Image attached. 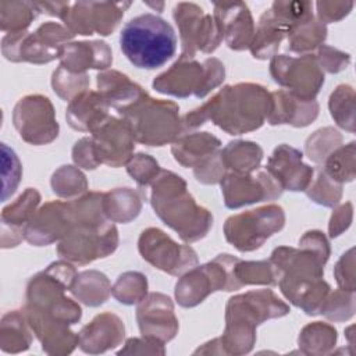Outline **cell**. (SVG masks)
I'll return each mask as SVG.
<instances>
[{
    "label": "cell",
    "mask_w": 356,
    "mask_h": 356,
    "mask_svg": "<svg viewBox=\"0 0 356 356\" xmlns=\"http://www.w3.org/2000/svg\"><path fill=\"white\" fill-rule=\"evenodd\" d=\"M273 106L271 92L257 83H236L220 89L203 106L182 118V129H193L213 121L229 135H242L260 128Z\"/></svg>",
    "instance_id": "6da1fadb"
},
{
    "label": "cell",
    "mask_w": 356,
    "mask_h": 356,
    "mask_svg": "<svg viewBox=\"0 0 356 356\" xmlns=\"http://www.w3.org/2000/svg\"><path fill=\"white\" fill-rule=\"evenodd\" d=\"M150 203L159 218L185 242L202 239L213 225L209 210L195 202L186 182L171 171L161 170L152 182Z\"/></svg>",
    "instance_id": "7a4b0ae2"
},
{
    "label": "cell",
    "mask_w": 356,
    "mask_h": 356,
    "mask_svg": "<svg viewBox=\"0 0 356 356\" xmlns=\"http://www.w3.org/2000/svg\"><path fill=\"white\" fill-rule=\"evenodd\" d=\"M289 313L284 303L270 289L250 291L232 296L227 303L225 331L220 338L225 353H248L256 341V327L275 317Z\"/></svg>",
    "instance_id": "3957f363"
},
{
    "label": "cell",
    "mask_w": 356,
    "mask_h": 356,
    "mask_svg": "<svg viewBox=\"0 0 356 356\" xmlns=\"http://www.w3.org/2000/svg\"><path fill=\"white\" fill-rule=\"evenodd\" d=\"M120 47L135 67L156 70L175 54L177 35L165 19L146 13L124 25Z\"/></svg>",
    "instance_id": "277c9868"
},
{
    "label": "cell",
    "mask_w": 356,
    "mask_h": 356,
    "mask_svg": "<svg viewBox=\"0 0 356 356\" xmlns=\"http://www.w3.org/2000/svg\"><path fill=\"white\" fill-rule=\"evenodd\" d=\"M76 277L75 268L65 261L51 263L44 271L32 277L26 286V307L47 317L74 324L81 318V307L64 296Z\"/></svg>",
    "instance_id": "5b68a950"
},
{
    "label": "cell",
    "mask_w": 356,
    "mask_h": 356,
    "mask_svg": "<svg viewBox=\"0 0 356 356\" xmlns=\"http://www.w3.org/2000/svg\"><path fill=\"white\" fill-rule=\"evenodd\" d=\"M118 114L128 124L135 140L147 146H163L174 142L182 131L178 104L153 99L147 92Z\"/></svg>",
    "instance_id": "8992f818"
},
{
    "label": "cell",
    "mask_w": 356,
    "mask_h": 356,
    "mask_svg": "<svg viewBox=\"0 0 356 356\" xmlns=\"http://www.w3.org/2000/svg\"><path fill=\"white\" fill-rule=\"evenodd\" d=\"M225 76L224 64L214 57L206 58L203 63L193 58L179 57L167 71L153 81V88L165 95L177 97H204L217 88Z\"/></svg>",
    "instance_id": "52a82bcc"
},
{
    "label": "cell",
    "mask_w": 356,
    "mask_h": 356,
    "mask_svg": "<svg viewBox=\"0 0 356 356\" xmlns=\"http://www.w3.org/2000/svg\"><path fill=\"white\" fill-rule=\"evenodd\" d=\"M74 33L58 22H44L33 32L6 33L1 39V53L10 61L44 64L60 58L63 47Z\"/></svg>",
    "instance_id": "ba28073f"
},
{
    "label": "cell",
    "mask_w": 356,
    "mask_h": 356,
    "mask_svg": "<svg viewBox=\"0 0 356 356\" xmlns=\"http://www.w3.org/2000/svg\"><path fill=\"white\" fill-rule=\"evenodd\" d=\"M117 245L118 231L108 220H75L71 229L60 241L57 253L68 261L88 264L108 256L117 249Z\"/></svg>",
    "instance_id": "9c48e42d"
},
{
    "label": "cell",
    "mask_w": 356,
    "mask_h": 356,
    "mask_svg": "<svg viewBox=\"0 0 356 356\" xmlns=\"http://www.w3.org/2000/svg\"><path fill=\"white\" fill-rule=\"evenodd\" d=\"M236 257L218 254L211 261L186 271L175 285V299L184 307H193L216 291H236L234 264Z\"/></svg>",
    "instance_id": "30bf717a"
},
{
    "label": "cell",
    "mask_w": 356,
    "mask_h": 356,
    "mask_svg": "<svg viewBox=\"0 0 356 356\" xmlns=\"http://www.w3.org/2000/svg\"><path fill=\"white\" fill-rule=\"evenodd\" d=\"M285 214L281 206L267 204L231 216L224 224L225 239L241 252L259 249L267 238L282 229Z\"/></svg>",
    "instance_id": "8fae6325"
},
{
    "label": "cell",
    "mask_w": 356,
    "mask_h": 356,
    "mask_svg": "<svg viewBox=\"0 0 356 356\" xmlns=\"http://www.w3.org/2000/svg\"><path fill=\"white\" fill-rule=\"evenodd\" d=\"M174 19L179 28L181 57L193 58L197 51L211 53L224 39L213 15L193 3H178L174 7Z\"/></svg>",
    "instance_id": "7c38bea8"
},
{
    "label": "cell",
    "mask_w": 356,
    "mask_h": 356,
    "mask_svg": "<svg viewBox=\"0 0 356 356\" xmlns=\"http://www.w3.org/2000/svg\"><path fill=\"white\" fill-rule=\"evenodd\" d=\"M270 74L277 83L302 99H314L324 83V72L312 54L300 57L274 54Z\"/></svg>",
    "instance_id": "4fadbf2b"
},
{
    "label": "cell",
    "mask_w": 356,
    "mask_h": 356,
    "mask_svg": "<svg viewBox=\"0 0 356 356\" xmlns=\"http://www.w3.org/2000/svg\"><path fill=\"white\" fill-rule=\"evenodd\" d=\"M13 122L19 136L31 145H46L58 135V124L51 102L42 95H28L18 100Z\"/></svg>",
    "instance_id": "5bb4252c"
},
{
    "label": "cell",
    "mask_w": 356,
    "mask_h": 356,
    "mask_svg": "<svg viewBox=\"0 0 356 356\" xmlns=\"http://www.w3.org/2000/svg\"><path fill=\"white\" fill-rule=\"evenodd\" d=\"M138 248L146 261L171 275L185 274L197 264L196 252L191 246L178 245L159 228L145 229Z\"/></svg>",
    "instance_id": "9a60e30c"
},
{
    "label": "cell",
    "mask_w": 356,
    "mask_h": 356,
    "mask_svg": "<svg viewBox=\"0 0 356 356\" xmlns=\"http://www.w3.org/2000/svg\"><path fill=\"white\" fill-rule=\"evenodd\" d=\"M131 6L128 1L122 3H95V1H79L70 3L68 10L63 17V22L74 35H95L102 36L110 35L124 11Z\"/></svg>",
    "instance_id": "2e32d148"
},
{
    "label": "cell",
    "mask_w": 356,
    "mask_h": 356,
    "mask_svg": "<svg viewBox=\"0 0 356 356\" xmlns=\"http://www.w3.org/2000/svg\"><path fill=\"white\" fill-rule=\"evenodd\" d=\"M220 184L224 203L228 209H238L261 200H274L284 191L267 170L259 171L256 175L228 172Z\"/></svg>",
    "instance_id": "e0dca14e"
},
{
    "label": "cell",
    "mask_w": 356,
    "mask_h": 356,
    "mask_svg": "<svg viewBox=\"0 0 356 356\" xmlns=\"http://www.w3.org/2000/svg\"><path fill=\"white\" fill-rule=\"evenodd\" d=\"M71 202H47L35 211L24 229L25 239L36 246L61 241L74 225Z\"/></svg>",
    "instance_id": "ac0fdd59"
},
{
    "label": "cell",
    "mask_w": 356,
    "mask_h": 356,
    "mask_svg": "<svg viewBox=\"0 0 356 356\" xmlns=\"http://www.w3.org/2000/svg\"><path fill=\"white\" fill-rule=\"evenodd\" d=\"M92 143L100 164L120 167L127 164L132 157L135 138L122 118L108 115V118L92 132Z\"/></svg>",
    "instance_id": "d6986e66"
},
{
    "label": "cell",
    "mask_w": 356,
    "mask_h": 356,
    "mask_svg": "<svg viewBox=\"0 0 356 356\" xmlns=\"http://www.w3.org/2000/svg\"><path fill=\"white\" fill-rule=\"evenodd\" d=\"M136 318L143 337L168 342L178 331V320L174 314V306L168 296L153 292L147 295L138 306Z\"/></svg>",
    "instance_id": "ffe728a7"
},
{
    "label": "cell",
    "mask_w": 356,
    "mask_h": 356,
    "mask_svg": "<svg viewBox=\"0 0 356 356\" xmlns=\"http://www.w3.org/2000/svg\"><path fill=\"white\" fill-rule=\"evenodd\" d=\"M302 156L300 150L282 143L274 149L266 170L282 189L306 191L313 181L314 170L302 161Z\"/></svg>",
    "instance_id": "44dd1931"
},
{
    "label": "cell",
    "mask_w": 356,
    "mask_h": 356,
    "mask_svg": "<svg viewBox=\"0 0 356 356\" xmlns=\"http://www.w3.org/2000/svg\"><path fill=\"white\" fill-rule=\"evenodd\" d=\"M213 17L229 49L245 50L250 47L254 24L245 3H216Z\"/></svg>",
    "instance_id": "7402d4cb"
},
{
    "label": "cell",
    "mask_w": 356,
    "mask_h": 356,
    "mask_svg": "<svg viewBox=\"0 0 356 356\" xmlns=\"http://www.w3.org/2000/svg\"><path fill=\"white\" fill-rule=\"evenodd\" d=\"M40 202V195L35 188H28L17 200L6 206L1 211V248L17 246L25 239L24 229Z\"/></svg>",
    "instance_id": "603a6c76"
},
{
    "label": "cell",
    "mask_w": 356,
    "mask_h": 356,
    "mask_svg": "<svg viewBox=\"0 0 356 356\" xmlns=\"http://www.w3.org/2000/svg\"><path fill=\"white\" fill-rule=\"evenodd\" d=\"M273 106L267 117L271 125L289 124L292 127H306L316 120L318 104L314 99H302L289 90L271 92Z\"/></svg>",
    "instance_id": "cb8c5ba5"
},
{
    "label": "cell",
    "mask_w": 356,
    "mask_h": 356,
    "mask_svg": "<svg viewBox=\"0 0 356 356\" xmlns=\"http://www.w3.org/2000/svg\"><path fill=\"white\" fill-rule=\"evenodd\" d=\"M124 338V324L113 313L96 316L78 334V345L86 353H102L121 343Z\"/></svg>",
    "instance_id": "d4e9b609"
},
{
    "label": "cell",
    "mask_w": 356,
    "mask_h": 356,
    "mask_svg": "<svg viewBox=\"0 0 356 356\" xmlns=\"http://www.w3.org/2000/svg\"><path fill=\"white\" fill-rule=\"evenodd\" d=\"M65 70L74 74H85L88 68L106 70L111 65L113 56L107 43L102 40L68 42L60 56Z\"/></svg>",
    "instance_id": "484cf974"
},
{
    "label": "cell",
    "mask_w": 356,
    "mask_h": 356,
    "mask_svg": "<svg viewBox=\"0 0 356 356\" xmlns=\"http://www.w3.org/2000/svg\"><path fill=\"white\" fill-rule=\"evenodd\" d=\"M108 104L99 92L85 90L75 96L67 108L68 124L81 132H93L108 118Z\"/></svg>",
    "instance_id": "4316f807"
},
{
    "label": "cell",
    "mask_w": 356,
    "mask_h": 356,
    "mask_svg": "<svg viewBox=\"0 0 356 356\" xmlns=\"http://www.w3.org/2000/svg\"><path fill=\"white\" fill-rule=\"evenodd\" d=\"M97 89L108 107H114L118 113L134 104L145 93L138 83L114 70L97 74Z\"/></svg>",
    "instance_id": "83f0119b"
},
{
    "label": "cell",
    "mask_w": 356,
    "mask_h": 356,
    "mask_svg": "<svg viewBox=\"0 0 356 356\" xmlns=\"http://www.w3.org/2000/svg\"><path fill=\"white\" fill-rule=\"evenodd\" d=\"M221 142L209 132H193L178 136L172 142V156L184 167H197L218 152Z\"/></svg>",
    "instance_id": "f1b7e54d"
},
{
    "label": "cell",
    "mask_w": 356,
    "mask_h": 356,
    "mask_svg": "<svg viewBox=\"0 0 356 356\" xmlns=\"http://www.w3.org/2000/svg\"><path fill=\"white\" fill-rule=\"evenodd\" d=\"M286 33L288 26L275 18L270 10H266L259 19L257 29L254 31V36L249 47L253 57L264 60L274 56Z\"/></svg>",
    "instance_id": "f546056e"
},
{
    "label": "cell",
    "mask_w": 356,
    "mask_h": 356,
    "mask_svg": "<svg viewBox=\"0 0 356 356\" xmlns=\"http://www.w3.org/2000/svg\"><path fill=\"white\" fill-rule=\"evenodd\" d=\"M140 207V195L131 188H117L103 193V211L108 221L128 222L139 214Z\"/></svg>",
    "instance_id": "4dcf8cb0"
},
{
    "label": "cell",
    "mask_w": 356,
    "mask_h": 356,
    "mask_svg": "<svg viewBox=\"0 0 356 356\" xmlns=\"http://www.w3.org/2000/svg\"><path fill=\"white\" fill-rule=\"evenodd\" d=\"M221 159L227 170L236 174H250L259 168L263 159L261 147L254 142H229L221 152Z\"/></svg>",
    "instance_id": "1f68e13d"
},
{
    "label": "cell",
    "mask_w": 356,
    "mask_h": 356,
    "mask_svg": "<svg viewBox=\"0 0 356 356\" xmlns=\"http://www.w3.org/2000/svg\"><path fill=\"white\" fill-rule=\"evenodd\" d=\"M31 327L24 312L13 310L3 316L0 324V346L3 352L18 353L31 345Z\"/></svg>",
    "instance_id": "d6a6232c"
},
{
    "label": "cell",
    "mask_w": 356,
    "mask_h": 356,
    "mask_svg": "<svg viewBox=\"0 0 356 356\" xmlns=\"http://www.w3.org/2000/svg\"><path fill=\"white\" fill-rule=\"evenodd\" d=\"M70 291L78 300L95 307L107 300L111 292V285L103 273L89 270L76 274Z\"/></svg>",
    "instance_id": "836d02e7"
},
{
    "label": "cell",
    "mask_w": 356,
    "mask_h": 356,
    "mask_svg": "<svg viewBox=\"0 0 356 356\" xmlns=\"http://www.w3.org/2000/svg\"><path fill=\"white\" fill-rule=\"evenodd\" d=\"M288 49L295 53H306L323 44L327 29L313 15L288 29Z\"/></svg>",
    "instance_id": "e575fe53"
},
{
    "label": "cell",
    "mask_w": 356,
    "mask_h": 356,
    "mask_svg": "<svg viewBox=\"0 0 356 356\" xmlns=\"http://www.w3.org/2000/svg\"><path fill=\"white\" fill-rule=\"evenodd\" d=\"M38 10L32 1H0V26L4 33L25 32Z\"/></svg>",
    "instance_id": "d590c367"
},
{
    "label": "cell",
    "mask_w": 356,
    "mask_h": 356,
    "mask_svg": "<svg viewBox=\"0 0 356 356\" xmlns=\"http://www.w3.org/2000/svg\"><path fill=\"white\" fill-rule=\"evenodd\" d=\"M234 278L238 288L245 285H274L275 273L270 261H243L236 259L234 264Z\"/></svg>",
    "instance_id": "8d00e7d4"
},
{
    "label": "cell",
    "mask_w": 356,
    "mask_h": 356,
    "mask_svg": "<svg viewBox=\"0 0 356 356\" xmlns=\"http://www.w3.org/2000/svg\"><path fill=\"white\" fill-rule=\"evenodd\" d=\"M147 280L138 271H128L118 277L111 288L113 296L124 305H136L146 298Z\"/></svg>",
    "instance_id": "74e56055"
},
{
    "label": "cell",
    "mask_w": 356,
    "mask_h": 356,
    "mask_svg": "<svg viewBox=\"0 0 356 356\" xmlns=\"http://www.w3.org/2000/svg\"><path fill=\"white\" fill-rule=\"evenodd\" d=\"M355 142H350L346 147L334 149L324 160V172L332 181L342 184L345 181H352L355 177L353 171V156H355Z\"/></svg>",
    "instance_id": "f35d334b"
},
{
    "label": "cell",
    "mask_w": 356,
    "mask_h": 356,
    "mask_svg": "<svg viewBox=\"0 0 356 356\" xmlns=\"http://www.w3.org/2000/svg\"><path fill=\"white\" fill-rule=\"evenodd\" d=\"M337 341V331L320 321L306 325L299 335V346L305 353H324Z\"/></svg>",
    "instance_id": "ab89813d"
},
{
    "label": "cell",
    "mask_w": 356,
    "mask_h": 356,
    "mask_svg": "<svg viewBox=\"0 0 356 356\" xmlns=\"http://www.w3.org/2000/svg\"><path fill=\"white\" fill-rule=\"evenodd\" d=\"M51 188L60 197H74L88 189L85 175L72 165H63L51 177Z\"/></svg>",
    "instance_id": "60d3db41"
},
{
    "label": "cell",
    "mask_w": 356,
    "mask_h": 356,
    "mask_svg": "<svg viewBox=\"0 0 356 356\" xmlns=\"http://www.w3.org/2000/svg\"><path fill=\"white\" fill-rule=\"evenodd\" d=\"M53 90L64 100H72L79 93L88 90L89 78L86 74H74L60 65L51 78Z\"/></svg>",
    "instance_id": "b9f144b4"
},
{
    "label": "cell",
    "mask_w": 356,
    "mask_h": 356,
    "mask_svg": "<svg viewBox=\"0 0 356 356\" xmlns=\"http://www.w3.org/2000/svg\"><path fill=\"white\" fill-rule=\"evenodd\" d=\"M342 138L332 128H324L316 131L307 140L305 146V152L310 160L314 163H324L325 157L338 147Z\"/></svg>",
    "instance_id": "7bdbcfd3"
},
{
    "label": "cell",
    "mask_w": 356,
    "mask_h": 356,
    "mask_svg": "<svg viewBox=\"0 0 356 356\" xmlns=\"http://www.w3.org/2000/svg\"><path fill=\"white\" fill-rule=\"evenodd\" d=\"M22 167L17 153L8 147L6 143H1V177H3V191L1 200L6 202L18 188L21 181Z\"/></svg>",
    "instance_id": "ee69618b"
},
{
    "label": "cell",
    "mask_w": 356,
    "mask_h": 356,
    "mask_svg": "<svg viewBox=\"0 0 356 356\" xmlns=\"http://www.w3.org/2000/svg\"><path fill=\"white\" fill-rule=\"evenodd\" d=\"M306 193L313 202L331 207L339 202L342 191L341 184L327 177L323 170H318L316 181H312V184L306 189Z\"/></svg>",
    "instance_id": "f6af8a7d"
},
{
    "label": "cell",
    "mask_w": 356,
    "mask_h": 356,
    "mask_svg": "<svg viewBox=\"0 0 356 356\" xmlns=\"http://www.w3.org/2000/svg\"><path fill=\"white\" fill-rule=\"evenodd\" d=\"M353 100V89L348 85H339L330 96V111L332 118L337 121L338 125L348 131H353V124L346 118L345 113L350 118H353V103L348 104Z\"/></svg>",
    "instance_id": "bcb514c9"
},
{
    "label": "cell",
    "mask_w": 356,
    "mask_h": 356,
    "mask_svg": "<svg viewBox=\"0 0 356 356\" xmlns=\"http://www.w3.org/2000/svg\"><path fill=\"white\" fill-rule=\"evenodd\" d=\"M127 171L140 186H147L156 179L161 170L153 157L145 153H138L127 163Z\"/></svg>",
    "instance_id": "7dc6e473"
},
{
    "label": "cell",
    "mask_w": 356,
    "mask_h": 356,
    "mask_svg": "<svg viewBox=\"0 0 356 356\" xmlns=\"http://www.w3.org/2000/svg\"><path fill=\"white\" fill-rule=\"evenodd\" d=\"M348 312L350 316L353 314V291L346 293L345 289L335 291L330 298L325 299L321 313L325 314L330 320H345L349 316L345 313Z\"/></svg>",
    "instance_id": "c3c4849f"
},
{
    "label": "cell",
    "mask_w": 356,
    "mask_h": 356,
    "mask_svg": "<svg viewBox=\"0 0 356 356\" xmlns=\"http://www.w3.org/2000/svg\"><path fill=\"white\" fill-rule=\"evenodd\" d=\"M225 165L222 163L220 152L214 153L209 159H206L203 163H200L197 167H195L193 174L199 182L203 184H217L222 179L225 175Z\"/></svg>",
    "instance_id": "681fc988"
},
{
    "label": "cell",
    "mask_w": 356,
    "mask_h": 356,
    "mask_svg": "<svg viewBox=\"0 0 356 356\" xmlns=\"http://www.w3.org/2000/svg\"><path fill=\"white\" fill-rule=\"evenodd\" d=\"M316 58H317L321 70H325L328 72H339V71L345 70L350 60L349 54L342 53L337 49L328 47L325 44H321L318 47V53H317Z\"/></svg>",
    "instance_id": "f907efd6"
},
{
    "label": "cell",
    "mask_w": 356,
    "mask_h": 356,
    "mask_svg": "<svg viewBox=\"0 0 356 356\" xmlns=\"http://www.w3.org/2000/svg\"><path fill=\"white\" fill-rule=\"evenodd\" d=\"M72 160L78 167L86 170H93L100 164L95 154L92 138H82L75 143L72 149Z\"/></svg>",
    "instance_id": "816d5d0a"
},
{
    "label": "cell",
    "mask_w": 356,
    "mask_h": 356,
    "mask_svg": "<svg viewBox=\"0 0 356 356\" xmlns=\"http://www.w3.org/2000/svg\"><path fill=\"white\" fill-rule=\"evenodd\" d=\"M318 21L323 24L335 22L345 17L349 10L353 7V3H328V1H318L316 3Z\"/></svg>",
    "instance_id": "f5cc1de1"
},
{
    "label": "cell",
    "mask_w": 356,
    "mask_h": 356,
    "mask_svg": "<svg viewBox=\"0 0 356 356\" xmlns=\"http://www.w3.org/2000/svg\"><path fill=\"white\" fill-rule=\"evenodd\" d=\"M121 353H164L163 349V342L153 339V338H147L143 337V339H138V338H131L127 341L125 348L121 349L118 352Z\"/></svg>",
    "instance_id": "db71d44e"
},
{
    "label": "cell",
    "mask_w": 356,
    "mask_h": 356,
    "mask_svg": "<svg viewBox=\"0 0 356 356\" xmlns=\"http://www.w3.org/2000/svg\"><path fill=\"white\" fill-rule=\"evenodd\" d=\"M350 218H352V204L346 203L343 206H341L338 210H335L331 216L330 220V225H328V231H330V236H338L345 228L349 227L350 224Z\"/></svg>",
    "instance_id": "11a10c76"
}]
</instances>
